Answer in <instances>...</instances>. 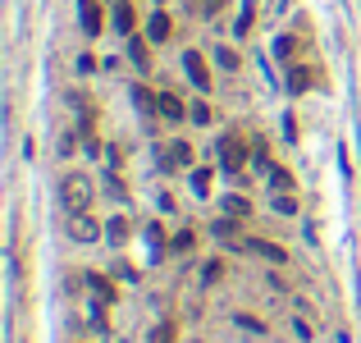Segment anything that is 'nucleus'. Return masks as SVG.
Returning <instances> with one entry per match:
<instances>
[{"label": "nucleus", "mask_w": 361, "mask_h": 343, "mask_svg": "<svg viewBox=\"0 0 361 343\" xmlns=\"http://www.w3.org/2000/svg\"><path fill=\"white\" fill-rule=\"evenodd\" d=\"M60 201H65L69 215L74 210H87L92 206V178L87 174H65L60 178Z\"/></svg>", "instance_id": "nucleus-1"}, {"label": "nucleus", "mask_w": 361, "mask_h": 343, "mask_svg": "<svg viewBox=\"0 0 361 343\" xmlns=\"http://www.w3.org/2000/svg\"><path fill=\"white\" fill-rule=\"evenodd\" d=\"M101 233H106V229L92 220L87 210H74V215H69V238H74V243H96Z\"/></svg>", "instance_id": "nucleus-2"}, {"label": "nucleus", "mask_w": 361, "mask_h": 343, "mask_svg": "<svg viewBox=\"0 0 361 343\" xmlns=\"http://www.w3.org/2000/svg\"><path fill=\"white\" fill-rule=\"evenodd\" d=\"M242 160H247V147H242V137H219V165L229 169V174H238Z\"/></svg>", "instance_id": "nucleus-3"}, {"label": "nucleus", "mask_w": 361, "mask_h": 343, "mask_svg": "<svg viewBox=\"0 0 361 343\" xmlns=\"http://www.w3.org/2000/svg\"><path fill=\"white\" fill-rule=\"evenodd\" d=\"M183 69H187V78H192L197 92H210V69H206V60H201L197 51H183Z\"/></svg>", "instance_id": "nucleus-4"}, {"label": "nucleus", "mask_w": 361, "mask_h": 343, "mask_svg": "<svg viewBox=\"0 0 361 343\" xmlns=\"http://www.w3.org/2000/svg\"><path fill=\"white\" fill-rule=\"evenodd\" d=\"M156 110H160L169 124H183V115H192V106H183L174 92H160V97H156Z\"/></svg>", "instance_id": "nucleus-5"}, {"label": "nucleus", "mask_w": 361, "mask_h": 343, "mask_svg": "<svg viewBox=\"0 0 361 343\" xmlns=\"http://www.w3.org/2000/svg\"><path fill=\"white\" fill-rule=\"evenodd\" d=\"M219 210H224L229 220H242V215H252V201L238 197V192H229V197H219Z\"/></svg>", "instance_id": "nucleus-6"}, {"label": "nucleus", "mask_w": 361, "mask_h": 343, "mask_svg": "<svg viewBox=\"0 0 361 343\" xmlns=\"http://www.w3.org/2000/svg\"><path fill=\"white\" fill-rule=\"evenodd\" d=\"M192 165V147L187 142H169V151H165V169H183Z\"/></svg>", "instance_id": "nucleus-7"}, {"label": "nucleus", "mask_w": 361, "mask_h": 343, "mask_svg": "<svg viewBox=\"0 0 361 343\" xmlns=\"http://www.w3.org/2000/svg\"><path fill=\"white\" fill-rule=\"evenodd\" d=\"M242 247L256 252V256H265V261H274V266H284V261H288V252H284V247H274V243H256V238H252V243H242Z\"/></svg>", "instance_id": "nucleus-8"}, {"label": "nucleus", "mask_w": 361, "mask_h": 343, "mask_svg": "<svg viewBox=\"0 0 361 343\" xmlns=\"http://www.w3.org/2000/svg\"><path fill=\"white\" fill-rule=\"evenodd\" d=\"M78 10H83V33L96 37V33H101V10H96V0H78Z\"/></svg>", "instance_id": "nucleus-9"}, {"label": "nucleus", "mask_w": 361, "mask_h": 343, "mask_svg": "<svg viewBox=\"0 0 361 343\" xmlns=\"http://www.w3.org/2000/svg\"><path fill=\"white\" fill-rule=\"evenodd\" d=\"M270 206H274V215H297V197L293 192H274Z\"/></svg>", "instance_id": "nucleus-10"}, {"label": "nucleus", "mask_w": 361, "mask_h": 343, "mask_svg": "<svg viewBox=\"0 0 361 343\" xmlns=\"http://www.w3.org/2000/svg\"><path fill=\"white\" fill-rule=\"evenodd\" d=\"M146 37H151V42H165V37H169V19H165V14H151V23H146Z\"/></svg>", "instance_id": "nucleus-11"}, {"label": "nucleus", "mask_w": 361, "mask_h": 343, "mask_svg": "<svg viewBox=\"0 0 361 343\" xmlns=\"http://www.w3.org/2000/svg\"><path fill=\"white\" fill-rule=\"evenodd\" d=\"M87 325H92L96 334H106V330H110V321H106V307H101V298L92 302V311H87Z\"/></svg>", "instance_id": "nucleus-12"}, {"label": "nucleus", "mask_w": 361, "mask_h": 343, "mask_svg": "<svg viewBox=\"0 0 361 343\" xmlns=\"http://www.w3.org/2000/svg\"><path fill=\"white\" fill-rule=\"evenodd\" d=\"M115 28H119V33H133V10H128V0H119V5H115Z\"/></svg>", "instance_id": "nucleus-13"}, {"label": "nucleus", "mask_w": 361, "mask_h": 343, "mask_svg": "<svg viewBox=\"0 0 361 343\" xmlns=\"http://www.w3.org/2000/svg\"><path fill=\"white\" fill-rule=\"evenodd\" d=\"M270 188H274V192H288V188H293V174H288V169H279V165H270Z\"/></svg>", "instance_id": "nucleus-14"}, {"label": "nucleus", "mask_w": 361, "mask_h": 343, "mask_svg": "<svg viewBox=\"0 0 361 343\" xmlns=\"http://www.w3.org/2000/svg\"><path fill=\"white\" fill-rule=\"evenodd\" d=\"M87 284H92V293H96L101 302H115V284H106L101 275H87Z\"/></svg>", "instance_id": "nucleus-15"}, {"label": "nucleus", "mask_w": 361, "mask_h": 343, "mask_svg": "<svg viewBox=\"0 0 361 343\" xmlns=\"http://www.w3.org/2000/svg\"><path fill=\"white\" fill-rule=\"evenodd\" d=\"M192 192H197V197L210 192V169H192Z\"/></svg>", "instance_id": "nucleus-16"}, {"label": "nucleus", "mask_w": 361, "mask_h": 343, "mask_svg": "<svg viewBox=\"0 0 361 343\" xmlns=\"http://www.w3.org/2000/svg\"><path fill=\"white\" fill-rule=\"evenodd\" d=\"M151 343H174V321H160V325H156Z\"/></svg>", "instance_id": "nucleus-17"}, {"label": "nucleus", "mask_w": 361, "mask_h": 343, "mask_svg": "<svg viewBox=\"0 0 361 343\" xmlns=\"http://www.w3.org/2000/svg\"><path fill=\"white\" fill-rule=\"evenodd\" d=\"M106 238H110V243H124V238H128V224H124V220H110L106 224Z\"/></svg>", "instance_id": "nucleus-18"}, {"label": "nucleus", "mask_w": 361, "mask_h": 343, "mask_svg": "<svg viewBox=\"0 0 361 343\" xmlns=\"http://www.w3.org/2000/svg\"><path fill=\"white\" fill-rule=\"evenodd\" d=\"M238 321V330H247V334H265V321H256V316H233Z\"/></svg>", "instance_id": "nucleus-19"}, {"label": "nucleus", "mask_w": 361, "mask_h": 343, "mask_svg": "<svg viewBox=\"0 0 361 343\" xmlns=\"http://www.w3.org/2000/svg\"><path fill=\"white\" fill-rule=\"evenodd\" d=\"M219 275H224V266H219V261H206V266H201V284H215Z\"/></svg>", "instance_id": "nucleus-20"}, {"label": "nucleus", "mask_w": 361, "mask_h": 343, "mask_svg": "<svg viewBox=\"0 0 361 343\" xmlns=\"http://www.w3.org/2000/svg\"><path fill=\"white\" fill-rule=\"evenodd\" d=\"M128 56H133V65L137 69H146V46L137 42V37H133V46H128Z\"/></svg>", "instance_id": "nucleus-21"}, {"label": "nucleus", "mask_w": 361, "mask_h": 343, "mask_svg": "<svg viewBox=\"0 0 361 343\" xmlns=\"http://www.w3.org/2000/svg\"><path fill=\"white\" fill-rule=\"evenodd\" d=\"M215 60H219V69H229V74L238 69V56H233V51H215Z\"/></svg>", "instance_id": "nucleus-22"}, {"label": "nucleus", "mask_w": 361, "mask_h": 343, "mask_svg": "<svg viewBox=\"0 0 361 343\" xmlns=\"http://www.w3.org/2000/svg\"><path fill=\"white\" fill-rule=\"evenodd\" d=\"M192 124H210V106H201V101H197V106H192Z\"/></svg>", "instance_id": "nucleus-23"}, {"label": "nucleus", "mask_w": 361, "mask_h": 343, "mask_svg": "<svg viewBox=\"0 0 361 343\" xmlns=\"http://www.w3.org/2000/svg\"><path fill=\"white\" fill-rule=\"evenodd\" d=\"M215 238H233V220H215Z\"/></svg>", "instance_id": "nucleus-24"}, {"label": "nucleus", "mask_w": 361, "mask_h": 343, "mask_svg": "<svg viewBox=\"0 0 361 343\" xmlns=\"http://www.w3.org/2000/svg\"><path fill=\"white\" fill-rule=\"evenodd\" d=\"M156 5H160V0H156Z\"/></svg>", "instance_id": "nucleus-25"}]
</instances>
